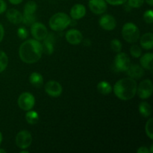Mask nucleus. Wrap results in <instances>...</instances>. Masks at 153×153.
<instances>
[{
  "label": "nucleus",
  "mask_w": 153,
  "mask_h": 153,
  "mask_svg": "<svg viewBox=\"0 0 153 153\" xmlns=\"http://www.w3.org/2000/svg\"><path fill=\"white\" fill-rule=\"evenodd\" d=\"M42 43L35 39H29L24 41L19 49V56L25 64H34L41 58L43 55Z\"/></svg>",
  "instance_id": "f257e3e1"
},
{
  "label": "nucleus",
  "mask_w": 153,
  "mask_h": 153,
  "mask_svg": "<svg viewBox=\"0 0 153 153\" xmlns=\"http://www.w3.org/2000/svg\"><path fill=\"white\" fill-rule=\"evenodd\" d=\"M137 84L135 79L130 77L120 79L113 87L115 96L123 101H128L134 97L137 93Z\"/></svg>",
  "instance_id": "f03ea898"
},
{
  "label": "nucleus",
  "mask_w": 153,
  "mask_h": 153,
  "mask_svg": "<svg viewBox=\"0 0 153 153\" xmlns=\"http://www.w3.org/2000/svg\"><path fill=\"white\" fill-rule=\"evenodd\" d=\"M71 18L68 14L63 12H58L51 16L49 21V25L55 31H62L70 25Z\"/></svg>",
  "instance_id": "7ed1b4c3"
},
{
  "label": "nucleus",
  "mask_w": 153,
  "mask_h": 153,
  "mask_svg": "<svg viewBox=\"0 0 153 153\" xmlns=\"http://www.w3.org/2000/svg\"><path fill=\"white\" fill-rule=\"evenodd\" d=\"M122 36L127 43H136L140 38V30L133 22H126L122 28Z\"/></svg>",
  "instance_id": "20e7f679"
},
{
  "label": "nucleus",
  "mask_w": 153,
  "mask_h": 153,
  "mask_svg": "<svg viewBox=\"0 0 153 153\" xmlns=\"http://www.w3.org/2000/svg\"><path fill=\"white\" fill-rule=\"evenodd\" d=\"M17 102L18 105L22 110L27 111L34 108L35 105V98L31 93L23 92L19 95Z\"/></svg>",
  "instance_id": "39448f33"
},
{
  "label": "nucleus",
  "mask_w": 153,
  "mask_h": 153,
  "mask_svg": "<svg viewBox=\"0 0 153 153\" xmlns=\"http://www.w3.org/2000/svg\"><path fill=\"white\" fill-rule=\"evenodd\" d=\"M130 64H131V61L126 53L121 52L117 53V55L114 58V65L117 72H126Z\"/></svg>",
  "instance_id": "423d86ee"
},
{
  "label": "nucleus",
  "mask_w": 153,
  "mask_h": 153,
  "mask_svg": "<svg viewBox=\"0 0 153 153\" xmlns=\"http://www.w3.org/2000/svg\"><path fill=\"white\" fill-rule=\"evenodd\" d=\"M15 143L17 147L21 149H28L32 143V136L27 130H22L17 133L15 138Z\"/></svg>",
  "instance_id": "0eeeda50"
},
{
  "label": "nucleus",
  "mask_w": 153,
  "mask_h": 153,
  "mask_svg": "<svg viewBox=\"0 0 153 153\" xmlns=\"http://www.w3.org/2000/svg\"><path fill=\"white\" fill-rule=\"evenodd\" d=\"M153 91L152 82L150 79H144L137 87V93L141 100H146L152 96Z\"/></svg>",
  "instance_id": "6e6552de"
},
{
  "label": "nucleus",
  "mask_w": 153,
  "mask_h": 153,
  "mask_svg": "<svg viewBox=\"0 0 153 153\" xmlns=\"http://www.w3.org/2000/svg\"><path fill=\"white\" fill-rule=\"evenodd\" d=\"M31 34L35 40L43 41L49 33L46 25L41 22H35L31 25Z\"/></svg>",
  "instance_id": "1a4fd4ad"
},
{
  "label": "nucleus",
  "mask_w": 153,
  "mask_h": 153,
  "mask_svg": "<svg viewBox=\"0 0 153 153\" xmlns=\"http://www.w3.org/2000/svg\"><path fill=\"white\" fill-rule=\"evenodd\" d=\"M45 91L50 97H58L62 94L63 88L59 82L55 80H50L46 82L45 85Z\"/></svg>",
  "instance_id": "9d476101"
},
{
  "label": "nucleus",
  "mask_w": 153,
  "mask_h": 153,
  "mask_svg": "<svg viewBox=\"0 0 153 153\" xmlns=\"http://www.w3.org/2000/svg\"><path fill=\"white\" fill-rule=\"evenodd\" d=\"M88 6L91 11L97 15L104 13L108 8L105 0H89Z\"/></svg>",
  "instance_id": "9b49d317"
},
{
  "label": "nucleus",
  "mask_w": 153,
  "mask_h": 153,
  "mask_svg": "<svg viewBox=\"0 0 153 153\" xmlns=\"http://www.w3.org/2000/svg\"><path fill=\"white\" fill-rule=\"evenodd\" d=\"M99 24L102 29L112 31L117 26L116 19L111 14H104L100 17Z\"/></svg>",
  "instance_id": "f8f14e48"
},
{
  "label": "nucleus",
  "mask_w": 153,
  "mask_h": 153,
  "mask_svg": "<svg viewBox=\"0 0 153 153\" xmlns=\"http://www.w3.org/2000/svg\"><path fill=\"white\" fill-rule=\"evenodd\" d=\"M67 41L71 45H79L83 40V35L79 30L72 28L67 31L65 34Z\"/></svg>",
  "instance_id": "ddd939ff"
},
{
  "label": "nucleus",
  "mask_w": 153,
  "mask_h": 153,
  "mask_svg": "<svg viewBox=\"0 0 153 153\" xmlns=\"http://www.w3.org/2000/svg\"><path fill=\"white\" fill-rule=\"evenodd\" d=\"M43 41V43H42L43 52L46 53V55H52L55 50V37L54 34L52 33L48 34V35Z\"/></svg>",
  "instance_id": "4468645a"
},
{
  "label": "nucleus",
  "mask_w": 153,
  "mask_h": 153,
  "mask_svg": "<svg viewBox=\"0 0 153 153\" xmlns=\"http://www.w3.org/2000/svg\"><path fill=\"white\" fill-rule=\"evenodd\" d=\"M126 73L133 79H140L144 76V69L138 64H130Z\"/></svg>",
  "instance_id": "2eb2a0df"
},
{
  "label": "nucleus",
  "mask_w": 153,
  "mask_h": 153,
  "mask_svg": "<svg viewBox=\"0 0 153 153\" xmlns=\"http://www.w3.org/2000/svg\"><path fill=\"white\" fill-rule=\"evenodd\" d=\"M86 14V7L84 4H74L70 9V17L74 20L81 19Z\"/></svg>",
  "instance_id": "dca6fc26"
},
{
  "label": "nucleus",
  "mask_w": 153,
  "mask_h": 153,
  "mask_svg": "<svg viewBox=\"0 0 153 153\" xmlns=\"http://www.w3.org/2000/svg\"><path fill=\"white\" fill-rule=\"evenodd\" d=\"M6 17L9 22L14 25H18L22 22V14L15 8L8 9L6 12Z\"/></svg>",
  "instance_id": "f3484780"
},
{
  "label": "nucleus",
  "mask_w": 153,
  "mask_h": 153,
  "mask_svg": "<svg viewBox=\"0 0 153 153\" xmlns=\"http://www.w3.org/2000/svg\"><path fill=\"white\" fill-rule=\"evenodd\" d=\"M140 39V44L143 49L151 50L153 48V34L152 32L143 34Z\"/></svg>",
  "instance_id": "a211bd4d"
},
{
  "label": "nucleus",
  "mask_w": 153,
  "mask_h": 153,
  "mask_svg": "<svg viewBox=\"0 0 153 153\" xmlns=\"http://www.w3.org/2000/svg\"><path fill=\"white\" fill-rule=\"evenodd\" d=\"M140 66L145 70H148L152 71V58L153 54L152 52H148L144 54L143 55L140 57Z\"/></svg>",
  "instance_id": "6ab92c4d"
},
{
  "label": "nucleus",
  "mask_w": 153,
  "mask_h": 153,
  "mask_svg": "<svg viewBox=\"0 0 153 153\" xmlns=\"http://www.w3.org/2000/svg\"><path fill=\"white\" fill-rule=\"evenodd\" d=\"M29 82L32 86L35 88H40L43 84V76L37 72L31 73L29 76Z\"/></svg>",
  "instance_id": "aec40b11"
},
{
  "label": "nucleus",
  "mask_w": 153,
  "mask_h": 153,
  "mask_svg": "<svg viewBox=\"0 0 153 153\" xmlns=\"http://www.w3.org/2000/svg\"><path fill=\"white\" fill-rule=\"evenodd\" d=\"M112 91H113V87L106 81H102L97 85V91L102 95H109Z\"/></svg>",
  "instance_id": "412c9836"
},
{
  "label": "nucleus",
  "mask_w": 153,
  "mask_h": 153,
  "mask_svg": "<svg viewBox=\"0 0 153 153\" xmlns=\"http://www.w3.org/2000/svg\"><path fill=\"white\" fill-rule=\"evenodd\" d=\"M139 113L143 117H149L152 113V107L147 102H141L138 107Z\"/></svg>",
  "instance_id": "4be33fe9"
},
{
  "label": "nucleus",
  "mask_w": 153,
  "mask_h": 153,
  "mask_svg": "<svg viewBox=\"0 0 153 153\" xmlns=\"http://www.w3.org/2000/svg\"><path fill=\"white\" fill-rule=\"evenodd\" d=\"M25 120L30 125L37 124L38 121L40 120V117H39L38 113L35 111H33L32 109L27 111L26 114H25Z\"/></svg>",
  "instance_id": "5701e85b"
},
{
  "label": "nucleus",
  "mask_w": 153,
  "mask_h": 153,
  "mask_svg": "<svg viewBox=\"0 0 153 153\" xmlns=\"http://www.w3.org/2000/svg\"><path fill=\"white\" fill-rule=\"evenodd\" d=\"M37 3L34 1H28L24 6L23 13L22 14L26 15H35L37 11Z\"/></svg>",
  "instance_id": "b1692460"
},
{
  "label": "nucleus",
  "mask_w": 153,
  "mask_h": 153,
  "mask_svg": "<svg viewBox=\"0 0 153 153\" xmlns=\"http://www.w3.org/2000/svg\"><path fill=\"white\" fill-rule=\"evenodd\" d=\"M8 65V57L2 50H0V73L5 70Z\"/></svg>",
  "instance_id": "393cba45"
},
{
  "label": "nucleus",
  "mask_w": 153,
  "mask_h": 153,
  "mask_svg": "<svg viewBox=\"0 0 153 153\" xmlns=\"http://www.w3.org/2000/svg\"><path fill=\"white\" fill-rule=\"evenodd\" d=\"M145 131H146V135L149 137L150 140L153 139V119L152 117L149 118L146 122L145 126Z\"/></svg>",
  "instance_id": "a878e982"
},
{
  "label": "nucleus",
  "mask_w": 153,
  "mask_h": 153,
  "mask_svg": "<svg viewBox=\"0 0 153 153\" xmlns=\"http://www.w3.org/2000/svg\"><path fill=\"white\" fill-rule=\"evenodd\" d=\"M130 54L131 56L134 58H138L141 56L142 55V49L138 45L133 44L132 46L130 47Z\"/></svg>",
  "instance_id": "bb28decb"
},
{
  "label": "nucleus",
  "mask_w": 153,
  "mask_h": 153,
  "mask_svg": "<svg viewBox=\"0 0 153 153\" xmlns=\"http://www.w3.org/2000/svg\"><path fill=\"white\" fill-rule=\"evenodd\" d=\"M111 49L114 52L118 53V52L122 51V43H121V42L118 39H113L111 41Z\"/></svg>",
  "instance_id": "cd10ccee"
},
{
  "label": "nucleus",
  "mask_w": 153,
  "mask_h": 153,
  "mask_svg": "<svg viewBox=\"0 0 153 153\" xmlns=\"http://www.w3.org/2000/svg\"><path fill=\"white\" fill-rule=\"evenodd\" d=\"M127 4L131 8H139L144 3V0H127Z\"/></svg>",
  "instance_id": "c85d7f7f"
},
{
  "label": "nucleus",
  "mask_w": 153,
  "mask_h": 153,
  "mask_svg": "<svg viewBox=\"0 0 153 153\" xmlns=\"http://www.w3.org/2000/svg\"><path fill=\"white\" fill-rule=\"evenodd\" d=\"M17 36L22 40H25L28 36V31L25 27H19L17 29Z\"/></svg>",
  "instance_id": "c756f323"
},
{
  "label": "nucleus",
  "mask_w": 153,
  "mask_h": 153,
  "mask_svg": "<svg viewBox=\"0 0 153 153\" xmlns=\"http://www.w3.org/2000/svg\"><path fill=\"white\" fill-rule=\"evenodd\" d=\"M143 19L148 24H152L153 22V12L152 9L147 10L143 13Z\"/></svg>",
  "instance_id": "7c9ffc66"
},
{
  "label": "nucleus",
  "mask_w": 153,
  "mask_h": 153,
  "mask_svg": "<svg viewBox=\"0 0 153 153\" xmlns=\"http://www.w3.org/2000/svg\"><path fill=\"white\" fill-rule=\"evenodd\" d=\"M107 4L113 6H118L124 4L127 1V0H105Z\"/></svg>",
  "instance_id": "2f4dec72"
},
{
  "label": "nucleus",
  "mask_w": 153,
  "mask_h": 153,
  "mask_svg": "<svg viewBox=\"0 0 153 153\" xmlns=\"http://www.w3.org/2000/svg\"><path fill=\"white\" fill-rule=\"evenodd\" d=\"M7 10V4L4 0H0V14L4 13Z\"/></svg>",
  "instance_id": "473e14b6"
},
{
  "label": "nucleus",
  "mask_w": 153,
  "mask_h": 153,
  "mask_svg": "<svg viewBox=\"0 0 153 153\" xmlns=\"http://www.w3.org/2000/svg\"><path fill=\"white\" fill-rule=\"evenodd\" d=\"M137 153H149V150L148 149V147L145 146H142L138 148V149L137 150Z\"/></svg>",
  "instance_id": "72a5a7b5"
},
{
  "label": "nucleus",
  "mask_w": 153,
  "mask_h": 153,
  "mask_svg": "<svg viewBox=\"0 0 153 153\" xmlns=\"http://www.w3.org/2000/svg\"><path fill=\"white\" fill-rule=\"evenodd\" d=\"M4 29L3 25L0 23V43L2 41L3 38H4Z\"/></svg>",
  "instance_id": "f704fd0d"
},
{
  "label": "nucleus",
  "mask_w": 153,
  "mask_h": 153,
  "mask_svg": "<svg viewBox=\"0 0 153 153\" xmlns=\"http://www.w3.org/2000/svg\"><path fill=\"white\" fill-rule=\"evenodd\" d=\"M8 1L10 4H14V5H17V4H21L23 0H8Z\"/></svg>",
  "instance_id": "c9c22d12"
},
{
  "label": "nucleus",
  "mask_w": 153,
  "mask_h": 153,
  "mask_svg": "<svg viewBox=\"0 0 153 153\" xmlns=\"http://www.w3.org/2000/svg\"><path fill=\"white\" fill-rule=\"evenodd\" d=\"M82 42H83L84 45L86 46H90L91 45V41L90 39H85V40H82Z\"/></svg>",
  "instance_id": "e433bc0d"
},
{
  "label": "nucleus",
  "mask_w": 153,
  "mask_h": 153,
  "mask_svg": "<svg viewBox=\"0 0 153 153\" xmlns=\"http://www.w3.org/2000/svg\"><path fill=\"white\" fill-rule=\"evenodd\" d=\"M144 1H146L149 6H152L153 5V0H144Z\"/></svg>",
  "instance_id": "4c0bfd02"
},
{
  "label": "nucleus",
  "mask_w": 153,
  "mask_h": 153,
  "mask_svg": "<svg viewBox=\"0 0 153 153\" xmlns=\"http://www.w3.org/2000/svg\"><path fill=\"white\" fill-rule=\"evenodd\" d=\"M2 134H1V131H0V145H1V141H2Z\"/></svg>",
  "instance_id": "58836bf2"
},
{
  "label": "nucleus",
  "mask_w": 153,
  "mask_h": 153,
  "mask_svg": "<svg viewBox=\"0 0 153 153\" xmlns=\"http://www.w3.org/2000/svg\"><path fill=\"white\" fill-rule=\"evenodd\" d=\"M0 153H6V150H4V149L0 148Z\"/></svg>",
  "instance_id": "ea45409f"
},
{
  "label": "nucleus",
  "mask_w": 153,
  "mask_h": 153,
  "mask_svg": "<svg viewBox=\"0 0 153 153\" xmlns=\"http://www.w3.org/2000/svg\"><path fill=\"white\" fill-rule=\"evenodd\" d=\"M153 152V145L152 144L150 146V150H149V153H152Z\"/></svg>",
  "instance_id": "a19ab883"
},
{
  "label": "nucleus",
  "mask_w": 153,
  "mask_h": 153,
  "mask_svg": "<svg viewBox=\"0 0 153 153\" xmlns=\"http://www.w3.org/2000/svg\"><path fill=\"white\" fill-rule=\"evenodd\" d=\"M19 152H20V153H28V151L24 150V149H22V150H21Z\"/></svg>",
  "instance_id": "79ce46f5"
}]
</instances>
